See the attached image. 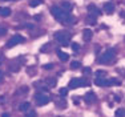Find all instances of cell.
Listing matches in <instances>:
<instances>
[{"label":"cell","mask_w":125,"mask_h":117,"mask_svg":"<svg viewBox=\"0 0 125 117\" xmlns=\"http://www.w3.org/2000/svg\"><path fill=\"white\" fill-rule=\"evenodd\" d=\"M51 13L56 17L60 23H64V24H75V17H72L69 15V12H65L64 10H61L60 7H51Z\"/></svg>","instance_id":"6da1fadb"},{"label":"cell","mask_w":125,"mask_h":117,"mask_svg":"<svg viewBox=\"0 0 125 117\" xmlns=\"http://www.w3.org/2000/svg\"><path fill=\"white\" fill-rule=\"evenodd\" d=\"M55 39L60 44H62V45H68V44H69V40H71V35L65 31H59L55 33Z\"/></svg>","instance_id":"7a4b0ae2"},{"label":"cell","mask_w":125,"mask_h":117,"mask_svg":"<svg viewBox=\"0 0 125 117\" xmlns=\"http://www.w3.org/2000/svg\"><path fill=\"white\" fill-rule=\"evenodd\" d=\"M115 53H116V51L113 49V48H109L108 51H105V52L100 56V59H99L100 64H106V63L112 61L113 57H115Z\"/></svg>","instance_id":"3957f363"},{"label":"cell","mask_w":125,"mask_h":117,"mask_svg":"<svg viewBox=\"0 0 125 117\" xmlns=\"http://www.w3.org/2000/svg\"><path fill=\"white\" fill-rule=\"evenodd\" d=\"M25 41V39L23 37V36H20V35H15L12 39H10V41H8L7 44H5V47L7 48H12L15 45H17V44H20V43H24Z\"/></svg>","instance_id":"277c9868"},{"label":"cell","mask_w":125,"mask_h":117,"mask_svg":"<svg viewBox=\"0 0 125 117\" xmlns=\"http://www.w3.org/2000/svg\"><path fill=\"white\" fill-rule=\"evenodd\" d=\"M35 100H36L37 105H47V104L51 101L48 96L44 95V93H36L35 95Z\"/></svg>","instance_id":"5b68a950"},{"label":"cell","mask_w":125,"mask_h":117,"mask_svg":"<svg viewBox=\"0 0 125 117\" xmlns=\"http://www.w3.org/2000/svg\"><path fill=\"white\" fill-rule=\"evenodd\" d=\"M87 81L83 79H72L69 81V88L75 89V88H79V86H87Z\"/></svg>","instance_id":"8992f818"},{"label":"cell","mask_w":125,"mask_h":117,"mask_svg":"<svg viewBox=\"0 0 125 117\" xmlns=\"http://www.w3.org/2000/svg\"><path fill=\"white\" fill-rule=\"evenodd\" d=\"M84 101H85L87 104H92V103H94V101H96V95H94V92L89 91L88 93L84 96Z\"/></svg>","instance_id":"52a82bcc"},{"label":"cell","mask_w":125,"mask_h":117,"mask_svg":"<svg viewBox=\"0 0 125 117\" xmlns=\"http://www.w3.org/2000/svg\"><path fill=\"white\" fill-rule=\"evenodd\" d=\"M88 11H89V15H93V16H96V17L101 15V11L94 4H89L88 5Z\"/></svg>","instance_id":"ba28073f"},{"label":"cell","mask_w":125,"mask_h":117,"mask_svg":"<svg viewBox=\"0 0 125 117\" xmlns=\"http://www.w3.org/2000/svg\"><path fill=\"white\" fill-rule=\"evenodd\" d=\"M104 11L108 15H112L113 12H115V5H113V3H111V1L105 3V4H104Z\"/></svg>","instance_id":"9c48e42d"},{"label":"cell","mask_w":125,"mask_h":117,"mask_svg":"<svg viewBox=\"0 0 125 117\" xmlns=\"http://www.w3.org/2000/svg\"><path fill=\"white\" fill-rule=\"evenodd\" d=\"M92 36H93V32H92L91 29L85 28L84 31H83V39H84V41H89L92 39Z\"/></svg>","instance_id":"30bf717a"},{"label":"cell","mask_w":125,"mask_h":117,"mask_svg":"<svg viewBox=\"0 0 125 117\" xmlns=\"http://www.w3.org/2000/svg\"><path fill=\"white\" fill-rule=\"evenodd\" d=\"M72 4L71 3H68V1H62V4H61V10H64L65 12H71L72 11Z\"/></svg>","instance_id":"8fae6325"},{"label":"cell","mask_w":125,"mask_h":117,"mask_svg":"<svg viewBox=\"0 0 125 117\" xmlns=\"http://www.w3.org/2000/svg\"><path fill=\"white\" fill-rule=\"evenodd\" d=\"M57 56H59V59H60L61 61H67V60L69 59V57H68L67 53L62 52V51H60V49H57Z\"/></svg>","instance_id":"7c38bea8"},{"label":"cell","mask_w":125,"mask_h":117,"mask_svg":"<svg viewBox=\"0 0 125 117\" xmlns=\"http://www.w3.org/2000/svg\"><path fill=\"white\" fill-rule=\"evenodd\" d=\"M29 106H31V104H29V103H23L21 105L19 106V109H20V112H27V110L29 109Z\"/></svg>","instance_id":"4fadbf2b"},{"label":"cell","mask_w":125,"mask_h":117,"mask_svg":"<svg viewBox=\"0 0 125 117\" xmlns=\"http://www.w3.org/2000/svg\"><path fill=\"white\" fill-rule=\"evenodd\" d=\"M0 15H1L3 17L10 16V15H11V10H10V8H7V7H5V8H1V12H0Z\"/></svg>","instance_id":"5bb4252c"},{"label":"cell","mask_w":125,"mask_h":117,"mask_svg":"<svg viewBox=\"0 0 125 117\" xmlns=\"http://www.w3.org/2000/svg\"><path fill=\"white\" fill-rule=\"evenodd\" d=\"M40 4H43V0H31V1H29V7H32V8L37 7V5H40Z\"/></svg>","instance_id":"9a60e30c"},{"label":"cell","mask_w":125,"mask_h":117,"mask_svg":"<svg viewBox=\"0 0 125 117\" xmlns=\"http://www.w3.org/2000/svg\"><path fill=\"white\" fill-rule=\"evenodd\" d=\"M88 23L89 24H91V25H96V16H93V15H89V16H88Z\"/></svg>","instance_id":"2e32d148"},{"label":"cell","mask_w":125,"mask_h":117,"mask_svg":"<svg viewBox=\"0 0 125 117\" xmlns=\"http://www.w3.org/2000/svg\"><path fill=\"white\" fill-rule=\"evenodd\" d=\"M45 83L48 84V86H56V80L55 79H51V77H48V79L45 80Z\"/></svg>","instance_id":"e0dca14e"},{"label":"cell","mask_w":125,"mask_h":117,"mask_svg":"<svg viewBox=\"0 0 125 117\" xmlns=\"http://www.w3.org/2000/svg\"><path fill=\"white\" fill-rule=\"evenodd\" d=\"M71 68H72V69H79V68H80V63L79 61H72V63H71Z\"/></svg>","instance_id":"ac0fdd59"},{"label":"cell","mask_w":125,"mask_h":117,"mask_svg":"<svg viewBox=\"0 0 125 117\" xmlns=\"http://www.w3.org/2000/svg\"><path fill=\"white\" fill-rule=\"evenodd\" d=\"M124 116H125V110H123V109L116 110V117H124Z\"/></svg>","instance_id":"d6986e66"},{"label":"cell","mask_w":125,"mask_h":117,"mask_svg":"<svg viewBox=\"0 0 125 117\" xmlns=\"http://www.w3.org/2000/svg\"><path fill=\"white\" fill-rule=\"evenodd\" d=\"M72 51H75V52H79L80 51V45L77 43H73L72 44Z\"/></svg>","instance_id":"ffe728a7"},{"label":"cell","mask_w":125,"mask_h":117,"mask_svg":"<svg viewBox=\"0 0 125 117\" xmlns=\"http://www.w3.org/2000/svg\"><path fill=\"white\" fill-rule=\"evenodd\" d=\"M109 81H111V85H120V84H121L118 80H116V79H111Z\"/></svg>","instance_id":"44dd1931"},{"label":"cell","mask_w":125,"mask_h":117,"mask_svg":"<svg viewBox=\"0 0 125 117\" xmlns=\"http://www.w3.org/2000/svg\"><path fill=\"white\" fill-rule=\"evenodd\" d=\"M67 93H68V89H67V88H61V89H60V95H61V97L67 96Z\"/></svg>","instance_id":"7402d4cb"},{"label":"cell","mask_w":125,"mask_h":117,"mask_svg":"<svg viewBox=\"0 0 125 117\" xmlns=\"http://www.w3.org/2000/svg\"><path fill=\"white\" fill-rule=\"evenodd\" d=\"M104 74H106V72H104V71H96V77H103Z\"/></svg>","instance_id":"603a6c76"},{"label":"cell","mask_w":125,"mask_h":117,"mask_svg":"<svg viewBox=\"0 0 125 117\" xmlns=\"http://www.w3.org/2000/svg\"><path fill=\"white\" fill-rule=\"evenodd\" d=\"M91 68H88V67H85L84 68V69H83V73H85V74H89V73H91Z\"/></svg>","instance_id":"cb8c5ba5"},{"label":"cell","mask_w":125,"mask_h":117,"mask_svg":"<svg viewBox=\"0 0 125 117\" xmlns=\"http://www.w3.org/2000/svg\"><path fill=\"white\" fill-rule=\"evenodd\" d=\"M5 33H7V29H5V28H0V36H4Z\"/></svg>","instance_id":"d4e9b609"},{"label":"cell","mask_w":125,"mask_h":117,"mask_svg":"<svg viewBox=\"0 0 125 117\" xmlns=\"http://www.w3.org/2000/svg\"><path fill=\"white\" fill-rule=\"evenodd\" d=\"M53 68V64H45L44 65V69H52Z\"/></svg>","instance_id":"484cf974"},{"label":"cell","mask_w":125,"mask_h":117,"mask_svg":"<svg viewBox=\"0 0 125 117\" xmlns=\"http://www.w3.org/2000/svg\"><path fill=\"white\" fill-rule=\"evenodd\" d=\"M25 117H36V112H33V110H32V112L28 113V115H27Z\"/></svg>","instance_id":"4316f807"},{"label":"cell","mask_w":125,"mask_h":117,"mask_svg":"<svg viewBox=\"0 0 125 117\" xmlns=\"http://www.w3.org/2000/svg\"><path fill=\"white\" fill-rule=\"evenodd\" d=\"M1 117H11V116H10V113L5 112V113H3V115H1Z\"/></svg>","instance_id":"83f0119b"},{"label":"cell","mask_w":125,"mask_h":117,"mask_svg":"<svg viewBox=\"0 0 125 117\" xmlns=\"http://www.w3.org/2000/svg\"><path fill=\"white\" fill-rule=\"evenodd\" d=\"M120 100H121V98L118 97V96H115V101H117V103H118V101H120Z\"/></svg>","instance_id":"f1b7e54d"},{"label":"cell","mask_w":125,"mask_h":117,"mask_svg":"<svg viewBox=\"0 0 125 117\" xmlns=\"http://www.w3.org/2000/svg\"><path fill=\"white\" fill-rule=\"evenodd\" d=\"M0 103H4V96H1V97H0Z\"/></svg>","instance_id":"f546056e"},{"label":"cell","mask_w":125,"mask_h":117,"mask_svg":"<svg viewBox=\"0 0 125 117\" xmlns=\"http://www.w3.org/2000/svg\"><path fill=\"white\" fill-rule=\"evenodd\" d=\"M1 80H3V73L0 72V81H1Z\"/></svg>","instance_id":"4dcf8cb0"},{"label":"cell","mask_w":125,"mask_h":117,"mask_svg":"<svg viewBox=\"0 0 125 117\" xmlns=\"http://www.w3.org/2000/svg\"><path fill=\"white\" fill-rule=\"evenodd\" d=\"M4 1H10V0H4Z\"/></svg>","instance_id":"1f68e13d"},{"label":"cell","mask_w":125,"mask_h":117,"mask_svg":"<svg viewBox=\"0 0 125 117\" xmlns=\"http://www.w3.org/2000/svg\"><path fill=\"white\" fill-rule=\"evenodd\" d=\"M0 12H1V8H0Z\"/></svg>","instance_id":"d6a6232c"}]
</instances>
